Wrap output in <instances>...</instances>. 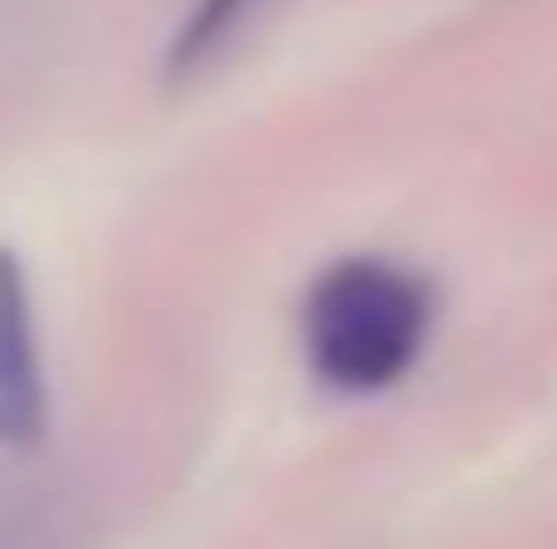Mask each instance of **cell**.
Masks as SVG:
<instances>
[{"instance_id": "3", "label": "cell", "mask_w": 557, "mask_h": 549, "mask_svg": "<svg viewBox=\"0 0 557 549\" xmlns=\"http://www.w3.org/2000/svg\"><path fill=\"white\" fill-rule=\"evenodd\" d=\"M249 8L257 0H196L182 15V30H174V53H166V84H188L211 53H226V38L249 23Z\"/></svg>"}, {"instance_id": "1", "label": "cell", "mask_w": 557, "mask_h": 549, "mask_svg": "<svg viewBox=\"0 0 557 549\" xmlns=\"http://www.w3.org/2000/svg\"><path fill=\"white\" fill-rule=\"evenodd\" d=\"M437 286L392 257H347L301 301V354L332 391H384L430 347Z\"/></svg>"}, {"instance_id": "2", "label": "cell", "mask_w": 557, "mask_h": 549, "mask_svg": "<svg viewBox=\"0 0 557 549\" xmlns=\"http://www.w3.org/2000/svg\"><path fill=\"white\" fill-rule=\"evenodd\" d=\"M46 437V362H38V316L23 257L0 241V445Z\"/></svg>"}]
</instances>
